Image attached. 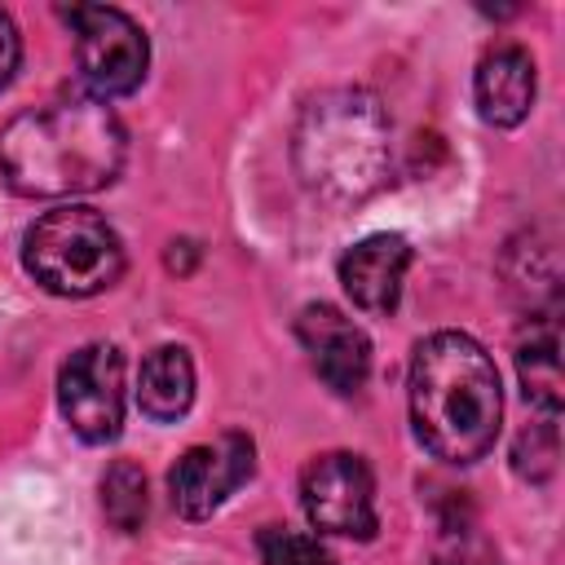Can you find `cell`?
Segmentation results:
<instances>
[{
    "mask_svg": "<svg viewBox=\"0 0 565 565\" xmlns=\"http://www.w3.org/2000/svg\"><path fill=\"white\" fill-rule=\"evenodd\" d=\"M411 269V243L402 234H371L340 256L344 296L366 313H393L402 278Z\"/></svg>",
    "mask_w": 565,
    "mask_h": 565,
    "instance_id": "obj_10",
    "label": "cell"
},
{
    "mask_svg": "<svg viewBox=\"0 0 565 565\" xmlns=\"http://www.w3.org/2000/svg\"><path fill=\"white\" fill-rule=\"evenodd\" d=\"M260 556H265V565H335L318 539L296 534V530H278V525H269L260 534Z\"/></svg>",
    "mask_w": 565,
    "mask_h": 565,
    "instance_id": "obj_16",
    "label": "cell"
},
{
    "mask_svg": "<svg viewBox=\"0 0 565 565\" xmlns=\"http://www.w3.org/2000/svg\"><path fill=\"white\" fill-rule=\"evenodd\" d=\"M66 22L75 26V57H79V79L88 97L110 102L132 93L146 79L150 44L146 31L110 4H71Z\"/></svg>",
    "mask_w": 565,
    "mask_h": 565,
    "instance_id": "obj_5",
    "label": "cell"
},
{
    "mask_svg": "<svg viewBox=\"0 0 565 565\" xmlns=\"http://www.w3.org/2000/svg\"><path fill=\"white\" fill-rule=\"evenodd\" d=\"M252 468H256V450L252 437L243 433H221L216 441L190 446L168 472L172 508L190 521H203L252 477Z\"/></svg>",
    "mask_w": 565,
    "mask_h": 565,
    "instance_id": "obj_8",
    "label": "cell"
},
{
    "mask_svg": "<svg viewBox=\"0 0 565 565\" xmlns=\"http://www.w3.org/2000/svg\"><path fill=\"white\" fill-rule=\"evenodd\" d=\"M300 508L318 534L371 539L375 534V477L362 455L331 450L300 472Z\"/></svg>",
    "mask_w": 565,
    "mask_h": 565,
    "instance_id": "obj_7",
    "label": "cell"
},
{
    "mask_svg": "<svg viewBox=\"0 0 565 565\" xmlns=\"http://www.w3.org/2000/svg\"><path fill=\"white\" fill-rule=\"evenodd\" d=\"M556 415H543L539 424H530L521 437H516V446H512V468H516V477H525V481H547L552 472H556V424H552Z\"/></svg>",
    "mask_w": 565,
    "mask_h": 565,
    "instance_id": "obj_15",
    "label": "cell"
},
{
    "mask_svg": "<svg viewBox=\"0 0 565 565\" xmlns=\"http://www.w3.org/2000/svg\"><path fill=\"white\" fill-rule=\"evenodd\" d=\"M26 274L53 296H97L124 274V243L93 207L44 212L22 238Z\"/></svg>",
    "mask_w": 565,
    "mask_h": 565,
    "instance_id": "obj_4",
    "label": "cell"
},
{
    "mask_svg": "<svg viewBox=\"0 0 565 565\" xmlns=\"http://www.w3.org/2000/svg\"><path fill=\"white\" fill-rule=\"evenodd\" d=\"M503 393L490 353L463 331L428 335L411 358V424L446 463L481 459L499 437Z\"/></svg>",
    "mask_w": 565,
    "mask_h": 565,
    "instance_id": "obj_2",
    "label": "cell"
},
{
    "mask_svg": "<svg viewBox=\"0 0 565 565\" xmlns=\"http://www.w3.org/2000/svg\"><path fill=\"white\" fill-rule=\"evenodd\" d=\"M516 375L525 402H534L543 415L561 411V335L552 313L530 318V335L516 344Z\"/></svg>",
    "mask_w": 565,
    "mask_h": 565,
    "instance_id": "obj_13",
    "label": "cell"
},
{
    "mask_svg": "<svg viewBox=\"0 0 565 565\" xmlns=\"http://www.w3.org/2000/svg\"><path fill=\"white\" fill-rule=\"evenodd\" d=\"M296 335H300V344H305V353H309V362H313V371L322 375L327 388L358 393L366 384L371 340L353 318H344L331 305H309V309H300Z\"/></svg>",
    "mask_w": 565,
    "mask_h": 565,
    "instance_id": "obj_9",
    "label": "cell"
},
{
    "mask_svg": "<svg viewBox=\"0 0 565 565\" xmlns=\"http://www.w3.org/2000/svg\"><path fill=\"white\" fill-rule=\"evenodd\" d=\"M57 406L75 437L106 446L124 424V358L115 344H84L57 371Z\"/></svg>",
    "mask_w": 565,
    "mask_h": 565,
    "instance_id": "obj_6",
    "label": "cell"
},
{
    "mask_svg": "<svg viewBox=\"0 0 565 565\" xmlns=\"http://www.w3.org/2000/svg\"><path fill=\"white\" fill-rule=\"evenodd\" d=\"M18 62H22V40H18V26H13V18L0 9V88L13 79Z\"/></svg>",
    "mask_w": 565,
    "mask_h": 565,
    "instance_id": "obj_18",
    "label": "cell"
},
{
    "mask_svg": "<svg viewBox=\"0 0 565 565\" xmlns=\"http://www.w3.org/2000/svg\"><path fill=\"white\" fill-rule=\"evenodd\" d=\"M194 402V362L181 344H159L137 371V406L154 424H172Z\"/></svg>",
    "mask_w": 565,
    "mask_h": 565,
    "instance_id": "obj_12",
    "label": "cell"
},
{
    "mask_svg": "<svg viewBox=\"0 0 565 565\" xmlns=\"http://www.w3.org/2000/svg\"><path fill=\"white\" fill-rule=\"evenodd\" d=\"M291 159L300 181L340 203L375 194L388 177V115L366 88H327L318 93L296 124Z\"/></svg>",
    "mask_w": 565,
    "mask_h": 565,
    "instance_id": "obj_3",
    "label": "cell"
},
{
    "mask_svg": "<svg viewBox=\"0 0 565 565\" xmlns=\"http://www.w3.org/2000/svg\"><path fill=\"white\" fill-rule=\"evenodd\" d=\"M124 168L119 115L88 97H57L0 128V177L26 199H75L110 185Z\"/></svg>",
    "mask_w": 565,
    "mask_h": 565,
    "instance_id": "obj_1",
    "label": "cell"
},
{
    "mask_svg": "<svg viewBox=\"0 0 565 565\" xmlns=\"http://www.w3.org/2000/svg\"><path fill=\"white\" fill-rule=\"evenodd\" d=\"M437 565H499V552L486 539H477L468 530H455V539L437 552Z\"/></svg>",
    "mask_w": 565,
    "mask_h": 565,
    "instance_id": "obj_17",
    "label": "cell"
},
{
    "mask_svg": "<svg viewBox=\"0 0 565 565\" xmlns=\"http://www.w3.org/2000/svg\"><path fill=\"white\" fill-rule=\"evenodd\" d=\"M102 508L110 516L115 530L124 534H137L146 512H150V499H146V472L132 463V459H115L102 477Z\"/></svg>",
    "mask_w": 565,
    "mask_h": 565,
    "instance_id": "obj_14",
    "label": "cell"
},
{
    "mask_svg": "<svg viewBox=\"0 0 565 565\" xmlns=\"http://www.w3.org/2000/svg\"><path fill=\"white\" fill-rule=\"evenodd\" d=\"M477 110L494 128H516L534 106V57L521 44H499L481 57L477 79Z\"/></svg>",
    "mask_w": 565,
    "mask_h": 565,
    "instance_id": "obj_11",
    "label": "cell"
}]
</instances>
